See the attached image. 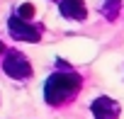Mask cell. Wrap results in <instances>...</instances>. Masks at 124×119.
<instances>
[{"mask_svg":"<svg viewBox=\"0 0 124 119\" xmlns=\"http://www.w3.org/2000/svg\"><path fill=\"white\" fill-rule=\"evenodd\" d=\"M8 29H10V37L17 39V41H29V44H37L41 39V24H32L27 20H20V17H10L8 20Z\"/></svg>","mask_w":124,"mask_h":119,"instance_id":"3957f363","label":"cell"},{"mask_svg":"<svg viewBox=\"0 0 124 119\" xmlns=\"http://www.w3.org/2000/svg\"><path fill=\"white\" fill-rule=\"evenodd\" d=\"M90 112H93L95 119H119L122 107H119L117 100H112V97H107V95H97V97L90 102Z\"/></svg>","mask_w":124,"mask_h":119,"instance_id":"277c9868","label":"cell"},{"mask_svg":"<svg viewBox=\"0 0 124 119\" xmlns=\"http://www.w3.org/2000/svg\"><path fill=\"white\" fill-rule=\"evenodd\" d=\"M54 3H61V0H54Z\"/></svg>","mask_w":124,"mask_h":119,"instance_id":"9c48e42d","label":"cell"},{"mask_svg":"<svg viewBox=\"0 0 124 119\" xmlns=\"http://www.w3.org/2000/svg\"><path fill=\"white\" fill-rule=\"evenodd\" d=\"M34 12H37V10H34V5H32V3H22V5L15 10V17H20V20H27V22H29V20L34 17Z\"/></svg>","mask_w":124,"mask_h":119,"instance_id":"52a82bcc","label":"cell"},{"mask_svg":"<svg viewBox=\"0 0 124 119\" xmlns=\"http://www.w3.org/2000/svg\"><path fill=\"white\" fill-rule=\"evenodd\" d=\"M3 49H5V46H3V39H0V53H3Z\"/></svg>","mask_w":124,"mask_h":119,"instance_id":"ba28073f","label":"cell"},{"mask_svg":"<svg viewBox=\"0 0 124 119\" xmlns=\"http://www.w3.org/2000/svg\"><path fill=\"white\" fill-rule=\"evenodd\" d=\"M119 10H122V0H105V3L100 5V12H102L109 22H114V20H117Z\"/></svg>","mask_w":124,"mask_h":119,"instance_id":"8992f818","label":"cell"},{"mask_svg":"<svg viewBox=\"0 0 124 119\" xmlns=\"http://www.w3.org/2000/svg\"><path fill=\"white\" fill-rule=\"evenodd\" d=\"M58 10H61V15H63L66 20H78V22H83V20L88 17V7H85L83 0H61V3H58Z\"/></svg>","mask_w":124,"mask_h":119,"instance_id":"5b68a950","label":"cell"},{"mask_svg":"<svg viewBox=\"0 0 124 119\" xmlns=\"http://www.w3.org/2000/svg\"><path fill=\"white\" fill-rule=\"evenodd\" d=\"M3 71L5 75H10L12 80H27L32 75V63H29V58L17 51V49H10L3 58Z\"/></svg>","mask_w":124,"mask_h":119,"instance_id":"7a4b0ae2","label":"cell"},{"mask_svg":"<svg viewBox=\"0 0 124 119\" xmlns=\"http://www.w3.org/2000/svg\"><path fill=\"white\" fill-rule=\"evenodd\" d=\"M80 85H83V78L76 71H56L44 83V100L51 107L66 104L68 100L76 97V92L80 90Z\"/></svg>","mask_w":124,"mask_h":119,"instance_id":"6da1fadb","label":"cell"}]
</instances>
